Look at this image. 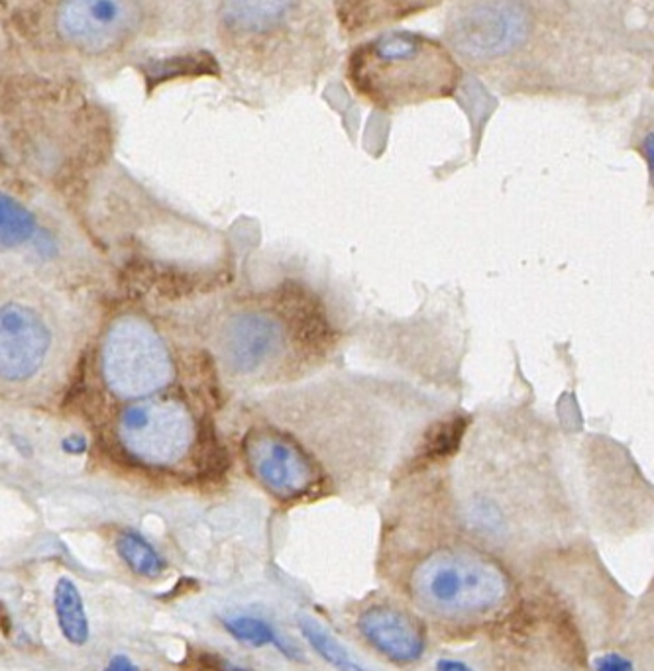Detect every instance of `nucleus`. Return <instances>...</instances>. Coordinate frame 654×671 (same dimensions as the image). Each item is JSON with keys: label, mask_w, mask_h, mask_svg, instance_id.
<instances>
[{"label": "nucleus", "mask_w": 654, "mask_h": 671, "mask_svg": "<svg viewBox=\"0 0 654 671\" xmlns=\"http://www.w3.org/2000/svg\"><path fill=\"white\" fill-rule=\"evenodd\" d=\"M205 342L229 384L254 389L313 372L330 354L335 332L311 293L285 285L219 308Z\"/></svg>", "instance_id": "obj_1"}, {"label": "nucleus", "mask_w": 654, "mask_h": 671, "mask_svg": "<svg viewBox=\"0 0 654 671\" xmlns=\"http://www.w3.org/2000/svg\"><path fill=\"white\" fill-rule=\"evenodd\" d=\"M95 317L79 291L2 273L0 381L4 401L54 407L68 395Z\"/></svg>", "instance_id": "obj_2"}, {"label": "nucleus", "mask_w": 654, "mask_h": 671, "mask_svg": "<svg viewBox=\"0 0 654 671\" xmlns=\"http://www.w3.org/2000/svg\"><path fill=\"white\" fill-rule=\"evenodd\" d=\"M0 231L2 273L69 291L89 287L105 273L85 226L59 202L2 189Z\"/></svg>", "instance_id": "obj_3"}, {"label": "nucleus", "mask_w": 654, "mask_h": 671, "mask_svg": "<svg viewBox=\"0 0 654 671\" xmlns=\"http://www.w3.org/2000/svg\"><path fill=\"white\" fill-rule=\"evenodd\" d=\"M423 613L451 626H488L510 611L515 581L510 567L458 527V537L431 548L409 576Z\"/></svg>", "instance_id": "obj_4"}, {"label": "nucleus", "mask_w": 654, "mask_h": 671, "mask_svg": "<svg viewBox=\"0 0 654 671\" xmlns=\"http://www.w3.org/2000/svg\"><path fill=\"white\" fill-rule=\"evenodd\" d=\"M348 78L370 103L392 110L451 95L458 68L433 39L411 32H387L350 56Z\"/></svg>", "instance_id": "obj_5"}, {"label": "nucleus", "mask_w": 654, "mask_h": 671, "mask_svg": "<svg viewBox=\"0 0 654 671\" xmlns=\"http://www.w3.org/2000/svg\"><path fill=\"white\" fill-rule=\"evenodd\" d=\"M96 365L103 387L122 403L165 393L179 377L174 350L148 318L136 313H122L106 325Z\"/></svg>", "instance_id": "obj_6"}, {"label": "nucleus", "mask_w": 654, "mask_h": 671, "mask_svg": "<svg viewBox=\"0 0 654 671\" xmlns=\"http://www.w3.org/2000/svg\"><path fill=\"white\" fill-rule=\"evenodd\" d=\"M113 438L126 460L154 471H182L201 446L191 404L177 393L126 403L113 422Z\"/></svg>", "instance_id": "obj_7"}, {"label": "nucleus", "mask_w": 654, "mask_h": 671, "mask_svg": "<svg viewBox=\"0 0 654 671\" xmlns=\"http://www.w3.org/2000/svg\"><path fill=\"white\" fill-rule=\"evenodd\" d=\"M242 460L252 478L283 503L323 493L327 475L293 434L271 424H256L242 436Z\"/></svg>", "instance_id": "obj_8"}, {"label": "nucleus", "mask_w": 654, "mask_h": 671, "mask_svg": "<svg viewBox=\"0 0 654 671\" xmlns=\"http://www.w3.org/2000/svg\"><path fill=\"white\" fill-rule=\"evenodd\" d=\"M529 32V12L521 0H471L454 16V46L476 58H495L517 48Z\"/></svg>", "instance_id": "obj_9"}, {"label": "nucleus", "mask_w": 654, "mask_h": 671, "mask_svg": "<svg viewBox=\"0 0 654 671\" xmlns=\"http://www.w3.org/2000/svg\"><path fill=\"white\" fill-rule=\"evenodd\" d=\"M140 16L138 0H61L58 28L73 48L105 54L135 34Z\"/></svg>", "instance_id": "obj_10"}, {"label": "nucleus", "mask_w": 654, "mask_h": 671, "mask_svg": "<svg viewBox=\"0 0 654 671\" xmlns=\"http://www.w3.org/2000/svg\"><path fill=\"white\" fill-rule=\"evenodd\" d=\"M358 631L389 662L405 666L423 658L427 648L423 631L413 616L401 609L387 604L370 607L360 614Z\"/></svg>", "instance_id": "obj_11"}, {"label": "nucleus", "mask_w": 654, "mask_h": 671, "mask_svg": "<svg viewBox=\"0 0 654 671\" xmlns=\"http://www.w3.org/2000/svg\"><path fill=\"white\" fill-rule=\"evenodd\" d=\"M138 71L144 78L148 93L174 79L221 78L219 61L205 49L174 58L152 59L138 66Z\"/></svg>", "instance_id": "obj_12"}, {"label": "nucleus", "mask_w": 654, "mask_h": 671, "mask_svg": "<svg viewBox=\"0 0 654 671\" xmlns=\"http://www.w3.org/2000/svg\"><path fill=\"white\" fill-rule=\"evenodd\" d=\"M293 0H222V14L232 28L268 32L285 19Z\"/></svg>", "instance_id": "obj_13"}, {"label": "nucleus", "mask_w": 654, "mask_h": 671, "mask_svg": "<svg viewBox=\"0 0 654 671\" xmlns=\"http://www.w3.org/2000/svg\"><path fill=\"white\" fill-rule=\"evenodd\" d=\"M54 609L58 616L59 631L63 638L73 646H85L89 643V619L85 604L81 599L78 586L69 579L61 577L54 593Z\"/></svg>", "instance_id": "obj_14"}, {"label": "nucleus", "mask_w": 654, "mask_h": 671, "mask_svg": "<svg viewBox=\"0 0 654 671\" xmlns=\"http://www.w3.org/2000/svg\"><path fill=\"white\" fill-rule=\"evenodd\" d=\"M301 634L305 636L308 646L325 660V662L337 671H367L364 666L354 660V656L348 652L342 644L338 643L332 634L328 633L317 619L308 614H299L297 619Z\"/></svg>", "instance_id": "obj_15"}, {"label": "nucleus", "mask_w": 654, "mask_h": 671, "mask_svg": "<svg viewBox=\"0 0 654 671\" xmlns=\"http://www.w3.org/2000/svg\"><path fill=\"white\" fill-rule=\"evenodd\" d=\"M116 552L126 566L142 577H157L164 572V560L152 544L135 530H125L116 540Z\"/></svg>", "instance_id": "obj_16"}, {"label": "nucleus", "mask_w": 654, "mask_h": 671, "mask_svg": "<svg viewBox=\"0 0 654 671\" xmlns=\"http://www.w3.org/2000/svg\"><path fill=\"white\" fill-rule=\"evenodd\" d=\"M633 633V652L639 654L643 670L654 671V577L637 607Z\"/></svg>", "instance_id": "obj_17"}, {"label": "nucleus", "mask_w": 654, "mask_h": 671, "mask_svg": "<svg viewBox=\"0 0 654 671\" xmlns=\"http://www.w3.org/2000/svg\"><path fill=\"white\" fill-rule=\"evenodd\" d=\"M224 626L226 631L238 640V643L250 644V646H276L280 652L285 654L289 658H295L297 654L293 652L289 648L288 644L281 640L278 633L273 631V626L261 621V619H254V616H231V619H224Z\"/></svg>", "instance_id": "obj_18"}, {"label": "nucleus", "mask_w": 654, "mask_h": 671, "mask_svg": "<svg viewBox=\"0 0 654 671\" xmlns=\"http://www.w3.org/2000/svg\"><path fill=\"white\" fill-rule=\"evenodd\" d=\"M594 670L596 671H637L635 663L631 658H626L621 654L607 652L597 656L594 660Z\"/></svg>", "instance_id": "obj_19"}, {"label": "nucleus", "mask_w": 654, "mask_h": 671, "mask_svg": "<svg viewBox=\"0 0 654 671\" xmlns=\"http://www.w3.org/2000/svg\"><path fill=\"white\" fill-rule=\"evenodd\" d=\"M103 671H140L136 668L135 663L130 658H126V656H115L108 666H106Z\"/></svg>", "instance_id": "obj_20"}, {"label": "nucleus", "mask_w": 654, "mask_h": 671, "mask_svg": "<svg viewBox=\"0 0 654 671\" xmlns=\"http://www.w3.org/2000/svg\"><path fill=\"white\" fill-rule=\"evenodd\" d=\"M436 671H474L468 668L466 663L458 662V660H451V658H443L436 663Z\"/></svg>", "instance_id": "obj_21"}, {"label": "nucleus", "mask_w": 654, "mask_h": 671, "mask_svg": "<svg viewBox=\"0 0 654 671\" xmlns=\"http://www.w3.org/2000/svg\"><path fill=\"white\" fill-rule=\"evenodd\" d=\"M646 155H649V164H651V169H653L654 175V136H651V138L646 140Z\"/></svg>", "instance_id": "obj_22"}, {"label": "nucleus", "mask_w": 654, "mask_h": 671, "mask_svg": "<svg viewBox=\"0 0 654 671\" xmlns=\"http://www.w3.org/2000/svg\"><path fill=\"white\" fill-rule=\"evenodd\" d=\"M222 671H254V670H248V668H241V666H234V663H224V666H222Z\"/></svg>", "instance_id": "obj_23"}]
</instances>
